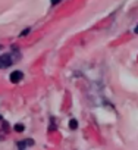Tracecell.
<instances>
[{"label": "cell", "instance_id": "52a82bcc", "mask_svg": "<svg viewBox=\"0 0 138 150\" xmlns=\"http://www.w3.org/2000/svg\"><path fill=\"white\" fill-rule=\"evenodd\" d=\"M60 2V0H51V5H57Z\"/></svg>", "mask_w": 138, "mask_h": 150}, {"label": "cell", "instance_id": "ba28073f", "mask_svg": "<svg viewBox=\"0 0 138 150\" xmlns=\"http://www.w3.org/2000/svg\"><path fill=\"white\" fill-rule=\"evenodd\" d=\"M134 33H135V34H138V25H137V27L134 28Z\"/></svg>", "mask_w": 138, "mask_h": 150}, {"label": "cell", "instance_id": "3957f363", "mask_svg": "<svg viewBox=\"0 0 138 150\" xmlns=\"http://www.w3.org/2000/svg\"><path fill=\"white\" fill-rule=\"evenodd\" d=\"M32 144H34V140L27 138V140H22V141L18 143V149H19V150H24L25 147H30V146H32Z\"/></svg>", "mask_w": 138, "mask_h": 150}, {"label": "cell", "instance_id": "6da1fadb", "mask_svg": "<svg viewBox=\"0 0 138 150\" xmlns=\"http://www.w3.org/2000/svg\"><path fill=\"white\" fill-rule=\"evenodd\" d=\"M22 78H24V72L22 71H13L11 74V77H9L12 84H18L19 81H22Z\"/></svg>", "mask_w": 138, "mask_h": 150}, {"label": "cell", "instance_id": "8992f818", "mask_svg": "<svg viewBox=\"0 0 138 150\" xmlns=\"http://www.w3.org/2000/svg\"><path fill=\"white\" fill-rule=\"evenodd\" d=\"M30 31H31V30H30V28H25V30H24V31H22V33H21V34H19V37H25V35H27V34H28V33H30Z\"/></svg>", "mask_w": 138, "mask_h": 150}, {"label": "cell", "instance_id": "7a4b0ae2", "mask_svg": "<svg viewBox=\"0 0 138 150\" xmlns=\"http://www.w3.org/2000/svg\"><path fill=\"white\" fill-rule=\"evenodd\" d=\"M13 62H15V60H13L12 54H9V53H6V54H2V69H5V68H9V66H11Z\"/></svg>", "mask_w": 138, "mask_h": 150}, {"label": "cell", "instance_id": "277c9868", "mask_svg": "<svg viewBox=\"0 0 138 150\" xmlns=\"http://www.w3.org/2000/svg\"><path fill=\"white\" fill-rule=\"evenodd\" d=\"M69 128H71V129H77L78 128V122L75 119H71V121H69Z\"/></svg>", "mask_w": 138, "mask_h": 150}, {"label": "cell", "instance_id": "5b68a950", "mask_svg": "<svg viewBox=\"0 0 138 150\" xmlns=\"http://www.w3.org/2000/svg\"><path fill=\"white\" fill-rule=\"evenodd\" d=\"M13 129H15V131H16V132H22V131H24V129H25V127H24V125H22V124H16V125H15V127H13Z\"/></svg>", "mask_w": 138, "mask_h": 150}]
</instances>
